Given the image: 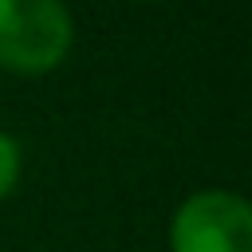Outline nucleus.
<instances>
[{"label":"nucleus","instance_id":"nucleus-2","mask_svg":"<svg viewBox=\"0 0 252 252\" xmlns=\"http://www.w3.org/2000/svg\"><path fill=\"white\" fill-rule=\"evenodd\" d=\"M169 252H252V209L240 193L201 189L169 220Z\"/></svg>","mask_w":252,"mask_h":252},{"label":"nucleus","instance_id":"nucleus-3","mask_svg":"<svg viewBox=\"0 0 252 252\" xmlns=\"http://www.w3.org/2000/svg\"><path fill=\"white\" fill-rule=\"evenodd\" d=\"M20 169H24V158H20V142L12 134L0 130V197H8L20 181Z\"/></svg>","mask_w":252,"mask_h":252},{"label":"nucleus","instance_id":"nucleus-1","mask_svg":"<svg viewBox=\"0 0 252 252\" xmlns=\"http://www.w3.org/2000/svg\"><path fill=\"white\" fill-rule=\"evenodd\" d=\"M75 43L63 0H0V67L12 75L55 71Z\"/></svg>","mask_w":252,"mask_h":252}]
</instances>
